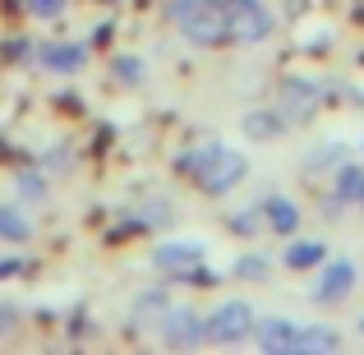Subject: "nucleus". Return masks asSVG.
<instances>
[{"label":"nucleus","mask_w":364,"mask_h":355,"mask_svg":"<svg viewBox=\"0 0 364 355\" xmlns=\"http://www.w3.org/2000/svg\"><path fill=\"white\" fill-rule=\"evenodd\" d=\"M176 171H180V176H189L203 194L226 198L249 176V161H245V152L226 148V143H203V148H194V152H180Z\"/></svg>","instance_id":"f257e3e1"},{"label":"nucleus","mask_w":364,"mask_h":355,"mask_svg":"<svg viewBox=\"0 0 364 355\" xmlns=\"http://www.w3.org/2000/svg\"><path fill=\"white\" fill-rule=\"evenodd\" d=\"M166 18L180 28V37H189L194 46H222V42H231L222 0H171Z\"/></svg>","instance_id":"f03ea898"},{"label":"nucleus","mask_w":364,"mask_h":355,"mask_svg":"<svg viewBox=\"0 0 364 355\" xmlns=\"http://www.w3.org/2000/svg\"><path fill=\"white\" fill-rule=\"evenodd\" d=\"M254 304L249 300H222L213 314H208V341H217V346H240V341L254 337Z\"/></svg>","instance_id":"7ed1b4c3"},{"label":"nucleus","mask_w":364,"mask_h":355,"mask_svg":"<svg viewBox=\"0 0 364 355\" xmlns=\"http://www.w3.org/2000/svg\"><path fill=\"white\" fill-rule=\"evenodd\" d=\"M226 9V28H231V42L240 46H258L272 37V14H267L263 0H222Z\"/></svg>","instance_id":"20e7f679"},{"label":"nucleus","mask_w":364,"mask_h":355,"mask_svg":"<svg viewBox=\"0 0 364 355\" xmlns=\"http://www.w3.org/2000/svg\"><path fill=\"white\" fill-rule=\"evenodd\" d=\"M157 328H161V341H166L171 351H194V346H203V341H208V319H203V314L176 309V304L161 314Z\"/></svg>","instance_id":"39448f33"},{"label":"nucleus","mask_w":364,"mask_h":355,"mask_svg":"<svg viewBox=\"0 0 364 355\" xmlns=\"http://www.w3.org/2000/svg\"><path fill=\"white\" fill-rule=\"evenodd\" d=\"M203 240H161L152 249V267L157 272H171V277H185L194 263H203Z\"/></svg>","instance_id":"423d86ee"},{"label":"nucleus","mask_w":364,"mask_h":355,"mask_svg":"<svg viewBox=\"0 0 364 355\" xmlns=\"http://www.w3.org/2000/svg\"><path fill=\"white\" fill-rule=\"evenodd\" d=\"M355 291V263L350 258H323V277H318V286H314V300L318 304H341L346 295Z\"/></svg>","instance_id":"0eeeda50"},{"label":"nucleus","mask_w":364,"mask_h":355,"mask_svg":"<svg viewBox=\"0 0 364 355\" xmlns=\"http://www.w3.org/2000/svg\"><path fill=\"white\" fill-rule=\"evenodd\" d=\"M318 92H323V88H318L314 79H286V83H282V116L295 120V124L314 120V111L323 107Z\"/></svg>","instance_id":"6e6552de"},{"label":"nucleus","mask_w":364,"mask_h":355,"mask_svg":"<svg viewBox=\"0 0 364 355\" xmlns=\"http://www.w3.org/2000/svg\"><path fill=\"white\" fill-rule=\"evenodd\" d=\"M254 337L267 355H295V337H300V323L282 319V314H267L254 323Z\"/></svg>","instance_id":"1a4fd4ad"},{"label":"nucleus","mask_w":364,"mask_h":355,"mask_svg":"<svg viewBox=\"0 0 364 355\" xmlns=\"http://www.w3.org/2000/svg\"><path fill=\"white\" fill-rule=\"evenodd\" d=\"M33 55H37V65L51 70V74H79L83 65H88V46H79V42H42Z\"/></svg>","instance_id":"9d476101"},{"label":"nucleus","mask_w":364,"mask_h":355,"mask_svg":"<svg viewBox=\"0 0 364 355\" xmlns=\"http://www.w3.org/2000/svg\"><path fill=\"white\" fill-rule=\"evenodd\" d=\"M341 332L332 323H300V337H295V355H318V351H337Z\"/></svg>","instance_id":"9b49d317"},{"label":"nucleus","mask_w":364,"mask_h":355,"mask_svg":"<svg viewBox=\"0 0 364 355\" xmlns=\"http://www.w3.org/2000/svg\"><path fill=\"white\" fill-rule=\"evenodd\" d=\"M258 213L267 217V226H272L277 235H295V231H300V208H295L286 194H272V198H263V208H258Z\"/></svg>","instance_id":"f8f14e48"},{"label":"nucleus","mask_w":364,"mask_h":355,"mask_svg":"<svg viewBox=\"0 0 364 355\" xmlns=\"http://www.w3.org/2000/svg\"><path fill=\"white\" fill-rule=\"evenodd\" d=\"M286 129H291V120L277 116V111H249V116H245V134L254 143H277Z\"/></svg>","instance_id":"ddd939ff"},{"label":"nucleus","mask_w":364,"mask_h":355,"mask_svg":"<svg viewBox=\"0 0 364 355\" xmlns=\"http://www.w3.org/2000/svg\"><path fill=\"white\" fill-rule=\"evenodd\" d=\"M286 267H295V272H304V267H318L323 258H328V245L323 240H295V245H286Z\"/></svg>","instance_id":"4468645a"},{"label":"nucleus","mask_w":364,"mask_h":355,"mask_svg":"<svg viewBox=\"0 0 364 355\" xmlns=\"http://www.w3.org/2000/svg\"><path fill=\"white\" fill-rule=\"evenodd\" d=\"M360 180H364V171H360V166H341V171H337V189L328 194V217H332V213H341V203L360 194Z\"/></svg>","instance_id":"2eb2a0df"},{"label":"nucleus","mask_w":364,"mask_h":355,"mask_svg":"<svg viewBox=\"0 0 364 355\" xmlns=\"http://www.w3.org/2000/svg\"><path fill=\"white\" fill-rule=\"evenodd\" d=\"M166 309H171L166 291H143L139 300H134L129 319H134V323H161V314H166Z\"/></svg>","instance_id":"dca6fc26"},{"label":"nucleus","mask_w":364,"mask_h":355,"mask_svg":"<svg viewBox=\"0 0 364 355\" xmlns=\"http://www.w3.org/2000/svg\"><path fill=\"white\" fill-rule=\"evenodd\" d=\"M33 235V222H28L23 213H18V208H0V240H28Z\"/></svg>","instance_id":"f3484780"},{"label":"nucleus","mask_w":364,"mask_h":355,"mask_svg":"<svg viewBox=\"0 0 364 355\" xmlns=\"http://www.w3.org/2000/svg\"><path fill=\"white\" fill-rule=\"evenodd\" d=\"M267 272H272V263H267L263 254H245L240 263H235V277H245V282H267Z\"/></svg>","instance_id":"a211bd4d"},{"label":"nucleus","mask_w":364,"mask_h":355,"mask_svg":"<svg viewBox=\"0 0 364 355\" xmlns=\"http://www.w3.org/2000/svg\"><path fill=\"white\" fill-rule=\"evenodd\" d=\"M116 79L120 83H139L143 79V65L134 60V55H120V60H116Z\"/></svg>","instance_id":"6ab92c4d"},{"label":"nucleus","mask_w":364,"mask_h":355,"mask_svg":"<svg viewBox=\"0 0 364 355\" xmlns=\"http://www.w3.org/2000/svg\"><path fill=\"white\" fill-rule=\"evenodd\" d=\"M65 5H70V0H28V9H33L37 18H60Z\"/></svg>","instance_id":"aec40b11"},{"label":"nucleus","mask_w":364,"mask_h":355,"mask_svg":"<svg viewBox=\"0 0 364 355\" xmlns=\"http://www.w3.org/2000/svg\"><path fill=\"white\" fill-rule=\"evenodd\" d=\"M18 189H23L28 198H42V194H46V185H42L37 176H18Z\"/></svg>","instance_id":"412c9836"},{"label":"nucleus","mask_w":364,"mask_h":355,"mask_svg":"<svg viewBox=\"0 0 364 355\" xmlns=\"http://www.w3.org/2000/svg\"><path fill=\"white\" fill-rule=\"evenodd\" d=\"M9 323H14V309H9V304H0V332H9Z\"/></svg>","instance_id":"4be33fe9"},{"label":"nucleus","mask_w":364,"mask_h":355,"mask_svg":"<svg viewBox=\"0 0 364 355\" xmlns=\"http://www.w3.org/2000/svg\"><path fill=\"white\" fill-rule=\"evenodd\" d=\"M355 203H360V213H364V180H360V194H355Z\"/></svg>","instance_id":"5701e85b"},{"label":"nucleus","mask_w":364,"mask_h":355,"mask_svg":"<svg viewBox=\"0 0 364 355\" xmlns=\"http://www.w3.org/2000/svg\"><path fill=\"white\" fill-rule=\"evenodd\" d=\"M355 328H360V332H364V314H360V323H355Z\"/></svg>","instance_id":"b1692460"},{"label":"nucleus","mask_w":364,"mask_h":355,"mask_svg":"<svg viewBox=\"0 0 364 355\" xmlns=\"http://www.w3.org/2000/svg\"><path fill=\"white\" fill-rule=\"evenodd\" d=\"M360 152H364V143H360Z\"/></svg>","instance_id":"393cba45"}]
</instances>
